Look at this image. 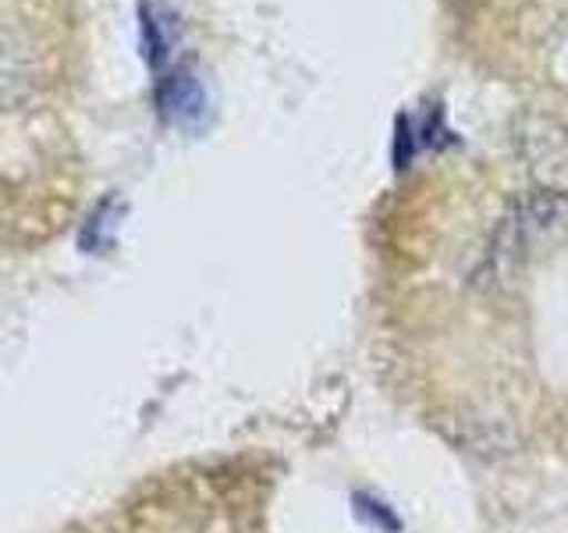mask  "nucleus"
<instances>
[{
  "label": "nucleus",
  "mask_w": 568,
  "mask_h": 533,
  "mask_svg": "<svg viewBox=\"0 0 568 533\" xmlns=\"http://www.w3.org/2000/svg\"><path fill=\"white\" fill-rule=\"evenodd\" d=\"M139 26H142V53H146V64L153 71H164L171 53H174V32H178V22L174 14L164 8V4H139Z\"/></svg>",
  "instance_id": "nucleus-4"
},
{
  "label": "nucleus",
  "mask_w": 568,
  "mask_h": 533,
  "mask_svg": "<svg viewBox=\"0 0 568 533\" xmlns=\"http://www.w3.org/2000/svg\"><path fill=\"white\" fill-rule=\"evenodd\" d=\"M526 168L544 192L568 195V129L550 118L526 114L515 129Z\"/></svg>",
  "instance_id": "nucleus-2"
},
{
  "label": "nucleus",
  "mask_w": 568,
  "mask_h": 533,
  "mask_svg": "<svg viewBox=\"0 0 568 533\" xmlns=\"http://www.w3.org/2000/svg\"><path fill=\"white\" fill-rule=\"evenodd\" d=\"M156 111L168 124L185 132H200L210 118V97L192 71H171L156 82Z\"/></svg>",
  "instance_id": "nucleus-3"
},
{
  "label": "nucleus",
  "mask_w": 568,
  "mask_h": 533,
  "mask_svg": "<svg viewBox=\"0 0 568 533\" xmlns=\"http://www.w3.org/2000/svg\"><path fill=\"white\" fill-rule=\"evenodd\" d=\"M568 224V195L558 192H532L529 200L515 203L511 213L501 221L497 231V245L490 249L494 274H508L515 263L526 260L532 249L558 239L561 228Z\"/></svg>",
  "instance_id": "nucleus-1"
},
{
  "label": "nucleus",
  "mask_w": 568,
  "mask_h": 533,
  "mask_svg": "<svg viewBox=\"0 0 568 533\" xmlns=\"http://www.w3.org/2000/svg\"><path fill=\"white\" fill-rule=\"evenodd\" d=\"M355 512L359 515H366V520H373L381 530H398V520H395V512H390L387 505H381V502H373V497H355Z\"/></svg>",
  "instance_id": "nucleus-5"
}]
</instances>
